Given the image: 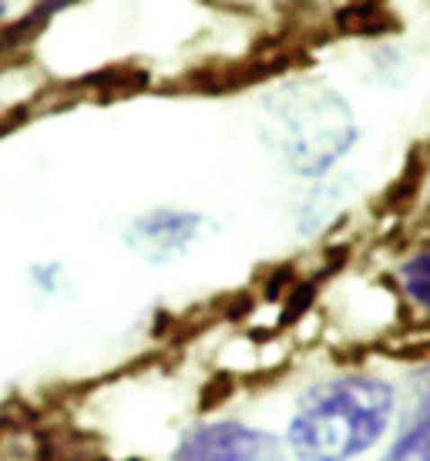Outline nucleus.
I'll list each match as a JSON object with an SVG mask.
<instances>
[{
    "label": "nucleus",
    "mask_w": 430,
    "mask_h": 461,
    "mask_svg": "<svg viewBox=\"0 0 430 461\" xmlns=\"http://www.w3.org/2000/svg\"><path fill=\"white\" fill-rule=\"evenodd\" d=\"M393 387L370 374H346L309 387L290 421V445L303 461H350L387 431Z\"/></svg>",
    "instance_id": "1"
},
{
    "label": "nucleus",
    "mask_w": 430,
    "mask_h": 461,
    "mask_svg": "<svg viewBox=\"0 0 430 461\" xmlns=\"http://www.w3.org/2000/svg\"><path fill=\"white\" fill-rule=\"evenodd\" d=\"M269 145L300 176H319L356 141L350 108L317 81H296L269 95Z\"/></svg>",
    "instance_id": "2"
},
{
    "label": "nucleus",
    "mask_w": 430,
    "mask_h": 461,
    "mask_svg": "<svg viewBox=\"0 0 430 461\" xmlns=\"http://www.w3.org/2000/svg\"><path fill=\"white\" fill-rule=\"evenodd\" d=\"M175 461H286L282 445L249 424H199L182 435Z\"/></svg>",
    "instance_id": "3"
},
{
    "label": "nucleus",
    "mask_w": 430,
    "mask_h": 461,
    "mask_svg": "<svg viewBox=\"0 0 430 461\" xmlns=\"http://www.w3.org/2000/svg\"><path fill=\"white\" fill-rule=\"evenodd\" d=\"M199 230H202L199 212L158 209L128 226V246L145 263H168V259L182 257L192 246V240H199Z\"/></svg>",
    "instance_id": "4"
},
{
    "label": "nucleus",
    "mask_w": 430,
    "mask_h": 461,
    "mask_svg": "<svg viewBox=\"0 0 430 461\" xmlns=\"http://www.w3.org/2000/svg\"><path fill=\"white\" fill-rule=\"evenodd\" d=\"M300 58H303V51L282 48V51L253 54V58H246V61H222V65L195 68V71L185 75L182 88L205 91V95H226V91L249 88L255 81H266L269 75H282V71L296 65Z\"/></svg>",
    "instance_id": "5"
},
{
    "label": "nucleus",
    "mask_w": 430,
    "mask_h": 461,
    "mask_svg": "<svg viewBox=\"0 0 430 461\" xmlns=\"http://www.w3.org/2000/svg\"><path fill=\"white\" fill-rule=\"evenodd\" d=\"M38 461H108L98 438L48 428L38 435Z\"/></svg>",
    "instance_id": "6"
},
{
    "label": "nucleus",
    "mask_w": 430,
    "mask_h": 461,
    "mask_svg": "<svg viewBox=\"0 0 430 461\" xmlns=\"http://www.w3.org/2000/svg\"><path fill=\"white\" fill-rule=\"evenodd\" d=\"M333 24L340 34H354V38H377V34L400 27L390 7H383V4H343L333 14Z\"/></svg>",
    "instance_id": "7"
},
{
    "label": "nucleus",
    "mask_w": 430,
    "mask_h": 461,
    "mask_svg": "<svg viewBox=\"0 0 430 461\" xmlns=\"http://www.w3.org/2000/svg\"><path fill=\"white\" fill-rule=\"evenodd\" d=\"M383 461H430V384L424 387L407 431L393 441V448L383 455Z\"/></svg>",
    "instance_id": "8"
},
{
    "label": "nucleus",
    "mask_w": 430,
    "mask_h": 461,
    "mask_svg": "<svg viewBox=\"0 0 430 461\" xmlns=\"http://www.w3.org/2000/svg\"><path fill=\"white\" fill-rule=\"evenodd\" d=\"M148 85V71L135 65H112L102 68L94 75H85L81 81L67 85V88H85V91H98L102 98H118V95H131V91H141Z\"/></svg>",
    "instance_id": "9"
},
{
    "label": "nucleus",
    "mask_w": 430,
    "mask_h": 461,
    "mask_svg": "<svg viewBox=\"0 0 430 461\" xmlns=\"http://www.w3.org/2000/svg\"><path fill=\"white\" fill-rule=\"evenodd\" d=\"M420 179H424V158H420V152H414L410 155V162H407V168L400 172V179L387 189L380 209H383V212H390V209H404V205L414 199V193H417Z\"/></svg>",
    "instance_id": "10"
},
{
    "label": "nucleus",
    "mask_w": 430,
    "mask_h": 461,
    "mask_svg": "<svg viewBox=\"0 0 430 461\" xmlns=\"http://www.w3.org/2000/svg\"><path fill=\"white\" fill-rule=\"evenodd\" d=\"M400 280H404L407 296L430 310V253H420L400 269Z\"/></svg>",
    "instance_id": "11"
},
{
    "label": "nucleus",
    "mask_w": 430,
    "mask_h": 461,
    "mask_svg": "<svg viewBox=\"0 0 430 461\" xmlns=\"http://www.w3.org/2000/svg\"><path fill=\"white\" fill-rule=\"evenodd\" d=\"M313 296H317V283H300L290 294V300H286L282 313H279V327H290V323L300 321L306 310H309V303H313Z\"/></svg>",
    "instance_id": "12"
},
{
    "label": "nucleus",
    "mask_w": 430,
    "mask_h": 461,
    "mask_svg": "<svg viewBox=\"0 0 430 461\" xmlns=\"http://www.w3.org/2000/svg\"><path fill=\"white\" fill-rule=\"evenodd\" d=\"M232 387H236V381L228 377V374H215L212 381L205 384V391H202V404L199 408L202 411H209V408H215V404H222L228 394H232Z\"/></svg>",
    "instance_id": "13"
},
{
    "label": "nucleus",
    "mask_w": 430,
    "mask_h": 461,
    "mask_svg": "<svg viewBox=\"0 0 430 461\" xmlns=\"http://www.w3.org/2000/svg\"><path fill=\"white\" fill-rule=\"evenodd\" d=\"M249 310H253V300H249V294H236L226 307H222V317H226L228 323H236L239 317H249Z\"/></svg>",
    "instance_id": "14"
}]
</instances>
